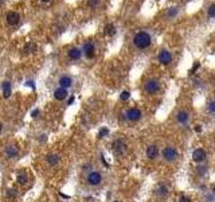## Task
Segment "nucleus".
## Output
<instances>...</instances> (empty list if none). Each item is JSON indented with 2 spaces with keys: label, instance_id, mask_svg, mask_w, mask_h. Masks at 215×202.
<instances>
[{
  "label": "nucleus",
  "instance_id": "nucleus-17",
  "mask_svg": "<svg viewBox=\"0 0 215 202\" xmlns=\"http://www.w3.org/2000/svg\"><path fill=\"white\" fill-rule=\"evenodd\" d=\"M2 90H3V97H4V98H10L11 93H12V88H11V82H10V81H4V82H3Z\"/></svg>",
  "mask_w": 215,
  "mask_h": 202
},
{
  "label": "nucleus",
  "instance_id": "nucleus-35",
  "mask_svg": "<svg viewBox=\"0 0 215 202\" xmlns=\"http://www.w3.org/2000/svg\"><path fill=\"white\" fill-rule=\"evenodd\" d=\"M40 2H43V3H49V2H51V0H40Z\"/></svg>",
  "mask_w": 215,
  "mask_h": 202
},
{
  "label": "nucleus",
  "instance_id": "nucleus-9",
  "mask_svg": "<svg viewBox=\"0 0 215 202\" xmlns=\"http://www.w3.org/2000/svg\"><path fill=\"white\" fill-rule=\"evenodd\" d=\"M125 117H127V120H129V121H139L141 119V111L137 108H131L127 111V113H125Z\"/></svg>",
  "mask_w": 215,
  "mask_h": 202
},
{
  "label": "nucleus",
  "instance_id": "nucleus-11",
  "mask_svg": "<svg viewBox=\"0 0 215 202\" xmlns=\"http://www.w3.org/2000/svg\"><path fill=\"white\" fill-rule=\"evenodd\" d=\"M4 155L8 158V159H15L18 155H19V148H18V146H8L6 148L4 151Z\"/></svg>",
  "mask_w": 215,
  "mask_h": 202
},
{
  "label": "nucleus",
  "instance_id": "nucleus-8",
  "mask_svg": "<svg viewBox=\"0 0 215 202\" xmlns=\"http://www.w3.org/2000/svg\"><path fill=\"white\" fill-rule=\"evenodd\" d=\"M6 19H7V23L10 26H18L20 22V15L16 11H8L6 15Z\"/></svg>",
  "mask_w": 215,
  "mask_h": 202
},
{
  "label": "nucleus",
  "instance_id": "nucleus-30",
  "mask_svg": "<svg viewBox=\"0 0 215 202\" xmlns=\"http://www.w3.org/2000/svg\"><path fill=\"white\" fill-rule=\"evenodd\" d=\"M180 202H191V200H190V198H188V197H181Z\"/></svg>",
  "mask_w": 215,
  "mask_h": 202
},
{
  "label": "nucleus",
  "instance_id": "nucleus-14",
  "mask_svg": "<svg viewBox=\"0 0 215 202\" xmlns=\"http://www.w3.org/2000/svg\"><path fill=\"white\" fill-rule=\"evenodd\" d=\"M58 84H59V86L69 89V88L73 86V78L70 76H62L61 78L58 80Z\"/></svg>",
  "mask_w": 215,
  "mask_h": 202
},
{
  "label": "nucleus",
  "instance_id": "nucleus-29",
  "mask_svg": "<svg viewBox=\"0 0 215 202\" xmlns=\"http://www.w3.org/2000/svg\"><path fill=\"white\" fill-rule=\"evenodd\" d=\"M199 66H201L199 64H195V65H194V68H192V70H191V73H192V74H194V73H195L196 70H198V69H199Z\"/></svg>",
  "mask_w": 215,
  "mask_h": 202
},
{
  "label": "nucleus",
  "instance_id": "nucleus-10",
  "mask_svg": "<svg viewBox=\"0 0 215 202\" xmlns=\"http://www.w3.org/2000/svg\"><path fill=\"white\" fill-rule=\"evenodd\" d=\"M69 96V92L66 88H62V86H58L57 89L54 90V98L55 100H58V101H62V100H65L66 97Z\"/></svg>",
  "mask_w": 215,
  "mask_h": 202
},
{
  "label": "nucleus",
  "instance_id": "nucleus-31",
  "mask_svg": "<svg viewBox=\"0 0 215 202\" xmlns=\"http://www.w3.org/2000/svg\"><path fill=\"white\" fill-rule=\"evenodd\" d=\"M106 134H108V130L105 128V130H102L101 132H99V138H101V136H103V135H106Z\"/></svg>",
  "mask_w": 215,
  "mask_h": 202
},
{
  "label": "nucleus",
  "instance_id": "nucleus-27",
  "mask_svg": "<svg viewBox=\"0 0 215 202\" xmlns=\"http://www.w3.org/2000/svg\"><path fill=\"white\" fill-rule=\"evenodd\" d=\"M129 97H131V93H129V92H127V90H124V92H122V93H121V96H120V98H121V100H128V98Z\"/></svg>",
  "mask_w": 215,
  "mask_h": 202
},
{
  "label": "nucleus",
  "instance_id": "nucleus-26",
  "mask_svg": "<svg viewBox=\"0 0 215 202\" xmlns=\"http://www.w3.org/2000/svg\"><path fill=\"white\" fill-rule=\"evenodd\" d=\"M16 190H15V189H8V192H7V194H6V196L7 197H8V198H14V197H16Z\"/></svg>",
  "mask_w": 215,
  "mask_h": 202
},
{
  "label": "nucleus",
  "instance_id": "nucleus-38",
  "mask_svg": "<svg viewBox=\"0 0 215 202\" xmlns=\"http://www.w3.org/2000/svg\"><path fill=\"white\" fill-rule=\"evenodd\" d=\"M114 202H121V201H114Z\"/></svg>",
  "mask_w": 215,
  "mask_h": 202
},
{
  "label": "nucleus",
  "instance_id": "nucleus-21",
  "mask_svg": "<svg viewBox=\"0 0 215 202\" xmlns=\"http://www.w3.org/2000/svg\"><path fill=\"white\" fill-rule=\"evenodd\" d=\"M105 35L108 36H113L114 34H116V27H114V24H106L105 27Z\"/></svg>",
  "mask_w": 215,
  "mask_h": 202
},
{
  "label": "nucleus",
  "instance_id": "nucleus-37",
  "mask_svg": "<svg viewBox=\"0 0 215 202\" xmlns=\"http://www.w3.org/2000/svg\"><path fill=\"white\" fill-rule=\"evenodd\" d=\"M213 192H214V193H213V194H214V196H215V187H214V190H213Z\"/></svg>",
  "mask_w": 215,
  "mask_h": 202
},
{
  "label": "nucleus",
  "instance_id": "nucleus-5",
  "mask_svg": "<svg viewBox=\"0 0 215 202\" xmlns=\"http://www.w3.org/2000/svg\"><path fill=\"white\" fill-rule=\"evenodd\" d=\"M144 89H145L147 93L155 94V93H157V92H159V89H160V82H159L157 80L151 78V80H148L147 82L144 84Z\"/></svg>",
  "mask_w": 215,
  "mask_h": 202
},
{
  "label": "nucleus",
  "instance_id": "nucleus-22",
  "mask_svg": "<svg viewBox=\"0 0 215 202\" xmlns=\"http://www.w3.org/2000/svg\"><path fill=\"white\" fill-rule=\"evenodd\" d=\"M177 12H179V7H171V8L167 11V16L171 19V18H175L177 15Z\"/></svg>",
  "mask_w": 215,
  "mask_h": 202
},
{
  "label": "nucleus",
  "instance_id": "nucleus-18",
  "mask_svg": "<svg viewBox=\"0 0 215 202\" xmlns=\"http://www.w3.org/2000/svg\"><path fill=\"white\" fill-rule=\"evenodd\" d=\"M147 156L149 158V159H156L159 156V148L157 146H149L147 148Z\"/></svg>",
  "mask_w": 215,
  "mask_h": 202
},
{
  "label": "nucleus",
  "instance_id": "nucleus-23",
  "mask_svg": "<svg viewBox=\"0 0 215 202\" xmlns=\"http://www.w3.org/2000/svg\"><path fill=\"white\" fill-rule=\"evenodd\" d=\"M207 15L211 19H215V4H211L209 8H207Z\"/></svg>",
  "mask_w": 215,
  "mask_h": 202
},
{
  "label": "nucleus",
  "instance_id": "nucleus-25",
  "mask_svg": "<svg viewBox=\"0 0 215 202\" xmlns=\"http://www.w3.org/2000/svg\"><path fill=\"white\" fill-rule=\"evenodd\" d=\"M31 50H36V45H34V43H28L27 46H26V49L24 51H27V53H31Z\"/></svg>",
  "mask_w": 215,
  "mask_h": 202
},
{
  "label": "nucleus",
  "instance_id": "nucleus-32",
  "mask_svg": "<svg viewBox=\"0 0 215 202\" xmlns=\"http://www.w3.org/2000/svg\"><path fill=\"white\" fill-rule=\"evenodd\" d=\"M206 200H207V202H213V201H214V198H213V196H207Z\"/></svg>",
  "mask_w": 215,
  "mask_h": 202
},
{
  "label": "nucleus",
  "instance_id": "nucleus-4",
  "mask_svg": "<svg viewBox=\"0 0 215 202\" xmlns=\"http://www.w3.org/2000/svg\"><path fill=\"white\" fill-rule=\"evenodd\" d=\"M177 155H179V154H177V150L175 147L168 146L163 150V158H164V160H167V162H175L177 159Z\"/></svg>",
  "mask_w": 215,
  "mask_h": 202
},
{
  "label": "nucleus",
  "instance_id": "nucleus-19",
  "mask_svg": "<svg viewBox=\"0 0 215 202\" xmlns=\"http://www.w3.org/2000/svg\"><path fill=\"white\" fill-rule=\"evenodd\" d=\"M167 194H168V187H167L165 185H163V183L157 185V187H156V196L157 197H165Z\"/></svg>",
  "mask_w": 215,
  "mask_h": 202
},
{
  "label": "nucleus",
  "instance_id": "nucleus-15",
  "mask_svg": "<svg viewBox=\"0 0 215 202\" xmlns=\"http://www.w3.org/2000/svg\"><path fill=\"white\" fill-rule=\"evenodd\" d=\"M192 159H194L196 163H201V162H203V160L206 159V151L203 148L195 150L194 154H192Z\"/></svg>",
  "mask_w": 215,
  "mask_h": 202
},
{
  "label": "nucleus",
  "instance_id": "nucleus-12",
  "mask_svg": "<svg viewBox=\"0 0 215 202\" xmlns=\"http://www.w3.org/2000/svg\"><path fill=\"white\" fill-rule=\"evenodd\" d=\"M176 121L179 124H187L190 121V113L187 111H184V109H181V111L176 113Z\"/></svg>",
  "mask_w": 215,
  "mask_h": 202
},
{
  "label": "nucleus",
  "instance_id": "nucleus-33",
  "mask_svg": "<svg viewBox=\"0 0 215 202\" xmlns=\"http://www.w3.org/2000/svg\"><path fill=\"white\" fill-rule=\"evenodd\" d=\"M195 131H196V132H202V127H201V126H196V127H195Z\"/></svg>",
  "mask_w": 215,
  "mask_h": 202
},
{
  "label": "nucleus",
  "instance_id": "nucleus-2",
  "mask_svg": "<svg viewBox=\"0 0 215 202\" xmlns=\"http://www.w3.org/2000/svg\"><path fill=\"white\" fill-rule=\"evenodd\" d=\"M112 150H113L116 156H122L127 152V144H125V142L121 140V139H116V140L112 143Z\"/></svg>",
  "mask_w": 215,
  "mask_h": 202
},
{
  "label": "nucleus",
  "instance_id": "nucleus-1",
  "mask_svg": "<svg viewBox=\"0 0 215 202\" xmlns=\"http://www.w3.org/2000/svg\"><path fill=\"white\" fill-rule=\"evenodd\" d=\"M133 45H135L137 49L140 50H144V49H148L152 43V35L151 32L148 31H139L133 35Z\"/></svg>",
  "mask_w": 215,
  "mask_h": 202
},
{
  "label": "nucleus",
  "instance_id": "nucleus-34",
  "mask_svg": "<svg viewBox=\"0 0 215 202\" xmlns=\"http://www.w3.org/2000/svg\"><path fill=\"white\" fill-rule=\"evenodd\" d=\"M73 101H74V97H71V98L69 100V104H73Z\"/></svg>",
  "mask_w": 215,
  "mask_h": 202
},
{
  "label": "nucleus",
  "instance_id": "nucleus-36",
  "mask_svg": "<svg viewBox=\"0 0 215 202\" xmlns=\"http://www.w3.org/2000/svg\"><path fill=\"white\" fill-rule=\"evenodd\" d=\"M2 131H3V124L0 123V132H2Z\"/></svg>",
  "mask_w": 215,
  "mask_h": 202
},
{
  "label": "nucleus",
  "instance_id": "nucleus-6",
  "mask_svg": "<svg viewBox=\"0 0 215 202\" xmlns=\"http://www.w3.org/2000/svg\"><path fill=\"white\" fill-rule=\"evenodd\" d=\"M159 62L163 65H169L172 62V53L168 49H163L159 53Z\"/></svg>",
  "mask_w": 215,
  "mask_h": 202
},
{
  "label": "nucleus",
  "instance_id": "nucleus-13",
  "mask_svg": "<svg viewBox=\"0 0 215 202\" xmlns=\"http://www.w3.org/2000/svg\"><path fill=\"white\" fill-rule=\"evenodd\" d=\"M67 56L70 60L73 61H78L81 57H82V49H79V47H71L69 51H67Z\"/></svg>",
  "mask_w": 215,
  "mask_h": 202
},
{
  "label": "nucleus",
  "instance_id": "nucleus-16",
  "mask_svg": "<svg viewBox=\"0 0 215 202\" xmlns=\"http://www.w3.org/2000/svg\"><path fill=\"white\" fill-rule=\"evenodd\" d=\"M46 162L50 167H55V166H58L61 160H59V156L57 154H49V155L46 156Z\"/></svg>",
  "mask_w": 215,
  "mask_h": 202
},
{
  "label": "nucleus",
  "instance_id": "nucleus-20",
  "mask_svg": "<svg viewBox=\"0 0 215 202\" xmlns=\"http://www.w3.org/2000/svg\"><path fill=\"white\" fill-rule=\"evenodd\" d=\"M16 181L19 185H26L28 181V177H27V174H26L24 171H20V172H18V175H16Z\"/></svg>",
  "mask_w": 215,
  "mask_h": 202
},
{
  "label": "nucleus",
  "instance_id": "nucleus-3",
  "mask_svg": "<svg viewBox=\"0 0 215 202\" xmlns=\"http://www.w3.org/2000/svg\"><path fill=\"white\" fill-rule=\"evenodd\" d=\"M86 182H87L89 186H93V187L101 185V182H102L101 172H98V171H90L87 174V177H86Z\"/></svg>",
  "mask_w": 215,
  "mask_h": 202
},
{
  "label": "nucleus",
  "instance_id": "nucleus-28",
  "mask_svg": "<svg viewBox=\"0 0 215 202\" xmlns=\"http://www.w3.org/2000/svg\"><path fill=\"white\" fill-rule=\"evenodd\" d=\"M89 6L93 7V8H95V7L98 6V0H90V2H89Z\"/></svg>",
  "mask_w": 215,
  "mask_h": 202
},
{
  "label": "nucleus",
  "instance_id": "nucleus-7",
  "mask_svg": "<svg viewBox=\"0 0 215 202\" xmlns=\"http://www.w3.org/2000/svg\"><path fill=\"white\" fill-rule=\"evenodd\" d=\"M82 54H85V57L86 58H93L94 57V54H95V46H94V43L93 42H85V45L82 46Z\"/></svg>",
  "mask_w": 215,
  "mask_h": 202
},
{
  "label": "nucleus",
  "instance_id": "nucleus-24",
  "mask_svg": "<svg viewBox=\"0 0 215 202\" xmlns=\"http://www.w3.org/2000/svg\"><path fill=\"white\" fill-rule=\"evenodd\" d=\"M207 112L211 113V115H215V100L209 102V105H207Z\"/></svg>",
  "mask_w": 215,
  "mask_h": 202
}]
</instances>
